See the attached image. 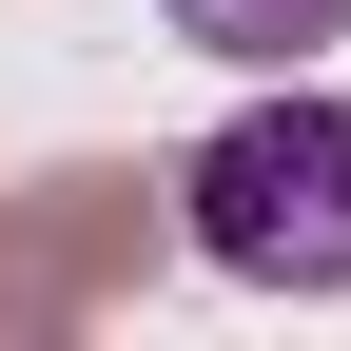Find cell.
Returning a JSON list of instances; mask_svg holds the SVG:
<instances>
[{
  "instance_id": "cell-1",
  "label": "cell",
  "mask_w": 351,
  "mask_h": 351,
  "mask_svg": "<svg viewBox=\"0 0 351 351\" xmlns=\"http://www.w3.org/2000/svg\"><path fill=\"white\" fill-rule=\"evenodd\" d=\"M176 215H195L215 274L254 293H351V98H254L176 156Z\"/></svg>"
},
{
  "instance_id": "cell-2",
  "label": "cell",
  "mask_w": 351,
  "mask_h": 351,
  "mask_svg": "<svg viewBox=\"0 0 351 351\" xmlns=\"http://www.w3.org/2000/svg\"><path fill=\"white\" fill-rule=\"evenodd\" d=\"M137 254H156L137 176H39L20 234H0V274H20V313H98V293H137Z\"/></svg>"
},
{
  "instance_id": "cell-3",
  "label": "cell",
  "mask_w": 351,
  "mask_h": 351,
  "mask_svg": "<svg viewBox=\"0 0 351 351\" xmlns=\"http://www.w3.org/2000/svg\"><path fill=\"white\" fill-rule=\"evenodd\" d=\"M176 39H215V59H313V39H351V0H176Z\"/></svg>"
},
{
  "instance_id": "cell-4",
  "label": "cell",
  "mask_w": 351,
  "mask_h": 351,
  "mask_svg": "<svg viewBox=\"0 0 351 351\" xmlns=\"http://www.w3.org/2000/svg\"><path fill=\"white\" fill-rule=\"evenodd\" d=\"M0 332H20V274H0Z\"/></svg>"
}]
</instances>
